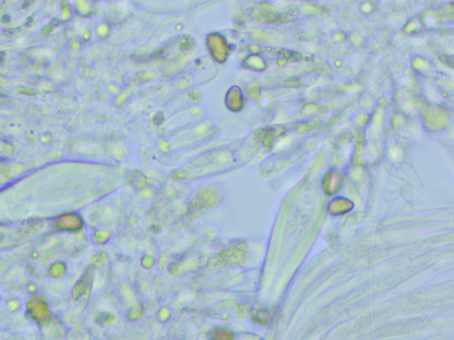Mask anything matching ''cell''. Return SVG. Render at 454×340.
<instances>
[{
	"instance_id": "cell-1",
	"label": "cell",
	"mask_w": 454,
	"mask_h": 340,
	"mask_svg": "<svg viewBox=\"0 0 454 340\" xmlns=\"http://www.w3.org/2000/svg\"><path fill=\"white\" fill-rule=\"evenodd\" d=\"M213 340H233L232 334L225 328H218L213 332Z\"/></svg>"
}]
</instances>
